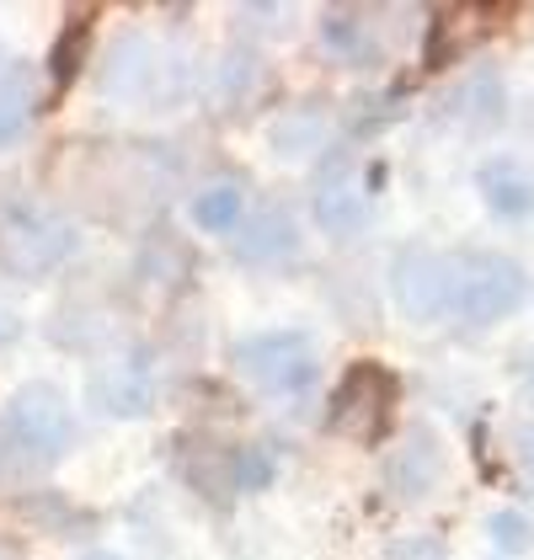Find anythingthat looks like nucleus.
Returning a JSON list of instances; mask_svg holds the SVG:
<instances>
[{"label":"nucleus","mask_w":534,"mask_h":560,"mask_svg":"<svg viewBox=\"0 0 534 560\" xmlns=\"http://www.w3.org/2000/svg\"><path fill=\"white\" fill-rule=\"evenodd\" d=\"M391 294L411 320L497 326L530 300V272L502 252H400L391 261Z\"/></svg>","instance_id":"f257e3e1"},{"label":"nucleus","mask_w":534,"mask_h":560,"mask_svg":"<svg viewBox=\"0 0 534 560\" xmlns=\"http://www.w3.org/2000/svg\"><path fill=\"white\" fill-rule=\"evenodd\" d=\"M230 369L272 400H294L321 380V352L305 331H257L230 347Z\"/></svg>","instance_id":"f03ea898"},{"label":"nucleus","mask_w":534,"mask_h":560,"mask_svg":"<svg viewBox=\"0 0 534 560\" xmlns=\"http://www.w3.org/2000/svg\"><path fill=\"white\" fill-rule=\"evenodd\" d=\"M0 438L27 465H54L59 454H70V443H76V411H70L65 389H54L48 380H27V385L11 395L5 417H0Z\"/></svg>","instance_id":"7ed1b4c3"},{"label":"nucleus","mask_w":534,"mask_h":560,"mask_svg":"<svg viewBox=\"0 0 534 560\" xmlns=\"http://www.w3.org/2000/svg\"><path fill=\"white\" fill-rule=\"evenodd\" d=\"M396 400H400V380L385 363H353L332 400H326V428L353 438V443H380L385 432L396 428Z\"/></svg>","instance_id":"20e7f679"},{"label":"nucleus","mask_w":534,"mask_h":560,"mask_svg":"<svg viewBox=\"0 0 534 560\" xmlns=\"http://www.w3.org/2000/svg\"><path fill=\"white\" fill-rule=\"evenodd\" d=\"M76 252V230L48 209H33V203H16L5 214V261L22 267V272H48Z\"/></svg>","instance_id":"39448f33"},{"label":"nucleus","mask_w":534,"mask_h":560,"mask_svg":"<svg viewBox=\"0 0 534 560\" xmlns=\"http://www.w3.org/2000/svg\"><path fill=\"white\" fill-rule=\"evenodd\" d=\"M369 209H374V198H369V187H363V172H358L353 161H326L321 176H315V203L311 214L315 224L326 230V235H353L369 224Z\"/></svg>","instance_id":"423d86ee"},{"label":"nucleus","mask_w":534,"mask_h":560,"mask_svg":"<svg viewBox=\"0 0 534 560\" xmlns=\"http://www.w3.org/2000/svg\"><path fill=\"white\" fill-rule=\"evenodd\" d=\"M91 406L113 422H129L144 417L155 406V369H150V352H124L118 363H107L96 380H91Z\"/></svg>","instance_id":"0eeeda50"},{"label":"nucleus","mask_w":534,"mask_h":560,"mask_svg":"<svg viewBox=\"0 0 534 560\" xmlns=\"http://www.w3.org/2000/svg\"><path fill=\"white\" fill-rule=\"evenodd\" d=\"M374 11H358V5H332L321 11V48L348 65V70H380L385 65V44L374 38Z\"/></svg>","instance_id":"6e6552de"},{"label":"nucleus","mask_w":534,"mask_h":560,"mask_svg":"<svg viewBox=\"0 0 534 560\" xmlns=\"http://www.w3.org/2000/svg\"><path fill=\"white\" fill-rule=\"evenodd\" d=\"M439 475H444V443H439L428 428L406 432V438H400V448L391 454V465H385L391 491H396V497H406V502L428 497V491L439 486Z\"/></svg>","instance_id":"1a4fd4ad"},{"label":"nucleus","mask_w":534,"mask_h":560,"mask_svg":"<svg viewBox=\"0 0 534 560\" xmlns=\"http://www.w3.org/2000/svg\"><path fill=\"white\" fill-rule=\"evenodd\" d=\"M91 44H96V11H91V5H70L65 22H59V38L48 48V91H54V102L81 81V70H86V59H91Z\"/></svg>","instance_id":"9d476101"},{"label":"nucleus","mask_w":534,"mask_h":560,"mask_svg":"<svg viewBox=\"0 0 534 560\" xmlns=\"http://www.w3.org/2000/svg\"><path fill=\"white\" fill-rule=\"evenodd\" d=\"M300 252V224L289 209H263V214H252L241 224V235H235V261H252V267H263V261H289Z\"/></svg>","instance_id":"9b49d317"},{"label":"nucleus","mask_w":534,"mask_h":560,"mask_svg":"<svg viewBox=\"0 0 534 560\" xmlns=\"http://www.w3.org/2000/svg\"><path fill=\"white\" fill-rule=\"evenodd\" d=\"M476 192H481V203H487L497 219H530L534 214V176L519 166V161H508V155H497L487 161L481 172H476Z\"/></svg>","instance_id":"f8f14e48"},{"label":"nucleus","mask_w":534,"mask_h":560,"mask_svg":"<svg viewBox=\"0 0 534 560\" xmlns=\"http://www.w3.org/2000/svg\"><path fill=\"white\" fill-rule=\"evenodd\" d=\"M187 219L204 235H241V224H246V187L224 182V176L209 182V187H198L193 203H187Z\"/></svg>","instance_id":"ddd939ff"},{"label":"nucleus","mask_w":534,"mask_h":560,"mask_svg":"<svg viewBox=\"0 0 534 560\" xmlns=\"http://www.w3.org/2000/svg\"><path fill=\"white\" fill-rule=\"evenodd\" d=\"M460 107H465V113H471V124H481V129L502 124V107H508V96H502V81H497V70L476 75L471 86L460 91Z\"/></svg>","instance_id":"4468645a"},{"label":"nucleus","mask_w":534,"mask_h":560,"mask_svg":"<svg viewBox=\"0 0 534 560\" xmlns=\"http://www.w3.org/2000/svg\"><path fill=\"white\" fill-rule=\"evenodd\" d=\"M487 534H491V550H502V556H524V550L534 545V523L524 513H513V508L491 513Z\"/></svg>","instance_id":"2eb2a0df"},{"label":"nucleus","mask_w":534,"mask_h":560,"mask_svg":"<svg viewBox=\"0 0 534 560\" xmlns=\"http://www.w3.org/2000/svg\"><path fill=\"white\" fill-rule=\"evenodd\" d=\"M27 124H33V96H27V81H16V86L0 96V144L22 139Z\"/></svg>","instance_id":"dca6fc26"},{"label":"nucleus","mask_w":534,"mask_h":560,"mask_svg":"<svg viewBox=\"0 0 534 560\" xmlns=\"http://www.w3.org/2000/svg\"><path fill=\"white\" fill-rule=\"evenodd\" d=\"M86 560H118V556H107V550H96V556H86Z\"/></svg>","instance_id":"f3484780"},{"label":"nucleus","mask_w":534,"mask_h":560,"mask_svg":"<svg viewBox=\"0 0 534 560\" xmlns=\"http://www.w3.org/2000/svg\"><path fill=\"white\" fill-rule=\"evenodd\" d=\"M530 389H534V352H530Z\"/></svg>","instance_id":"a211bd4d"}]
</instances>
